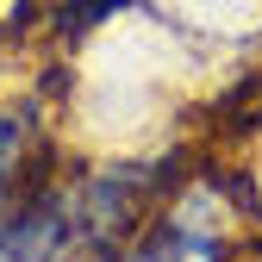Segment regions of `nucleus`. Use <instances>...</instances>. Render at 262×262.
Wrapping results in <instances>:
<instances>
[{"instance_id": "f257e3e1", "label": "nucleus", "mask_w": 262, "mask_h": 262, "mask_svg": "<svg viewBox=\"0 0 262 262\" xmlns=\"http://www.w3.org/2000/svg\"><path fill=\"white\" fill-rule=\"evenodd\" d=\"M13 162H19V125L0 113V193H7V181H13Z\"/></svg>"}]
</instances>
